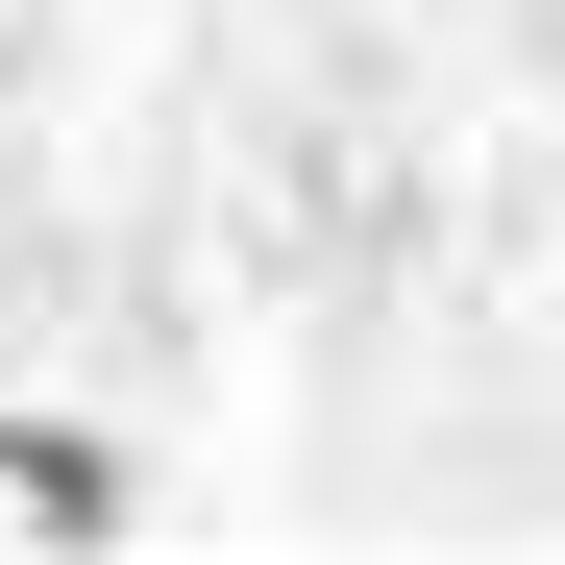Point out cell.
<instances>
[{
  "instance_id": "obj_1",
  "label": "cell",
  "mask_w": 565,
  "mask_h": 565,
  "mask_svg": "<svg viewBox=\"0 0 565 565\" xmlns=\"http://www.w3.org/2000/svg\"><path fill=\"white\" fill-rule=\"evenodd\" d=\"M0 516H25V541H124V516H148V467H124L99 418H0Z\"/></svg>"
}]
</instances>
